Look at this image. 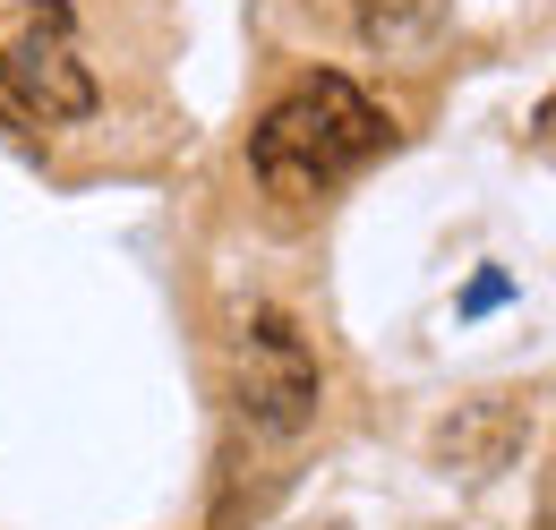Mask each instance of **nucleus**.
Masks as SVG:
<instances>
[{
	"instance_id": "f257e3e1",
	"label": "nucleus",
	"mask_w": 556,
	"mask_h": 530,
	"mask_svg": "<svg viewBox=\"0 0 556 530\" xmlns=\"http://www.w3.org/2000/svg\"><path fill=\"white\" fill-rule=\"evenodd\" d=\"M394 146V112L368 103L343 68H317L282 94L275 112L249 137V172L275 189V198H326L343 189L359 163H377Z\"/></svg>"
},
{
	"instance_id": "f03ea898",
	"label": "nucleus",
	"mask_w": 556,
	"mask_h": 530,
	"mask_svg": "<svg viewBox=\"0 0 556 530\" xmlns=\"http://www.w3.org/2000/svg\"><path fill=\"white\" fill-rule=\"evenodd\" d=\"M0 112L26 129H70L103 112L70 0H0Z\"/></svg>"
},
{
	"instance_id": "7ed1b4c3",
	"label": "nucleus",
	"mask_w": 556,
	"mask_h": 530,
	"mask_svg": "<svg viewBox=\"0 0 556 530\" xmlns=\"http://www.w3.org/2000/svg\"><path fill=\"white\" fill-rule=\"evenodd\" d=\"M326 402V377H317V351L308 333L291 326L282 308H257L249 326L231 333V411L266 437H300Z\"/></svg>"
},
{
	"instance_id": "20e7f679",
	"label": "nucleus",
	"mask_w": 556,
	"mask_h": 530,
	"mask_svg": "<svg viewBox=\"0 0 556 530\" xmlns=\"http://www.w3.org/2000/svg\"><path fill=\"white\" fill-rule=\"evenodd\" d=\"M454 26V0H351V35L377 61H428Z\"/></svg>"
},
{
	"instance_id": "39448f33",
	"label": "nucleus",
	"mask_w": 556,
	"mask_h": 530,
	"mask_svg": "<svg viewBox=\"0 0 556 530\" xmlns=\"http://www.w3.org/2000/svg\"><path fill=\"white\" fill-rule=\"evenodd\" d=\"M505 300H514V282H505V274H480V282L463 291V317H488V308H505Z\"/></svg>"
}]
</instances>
